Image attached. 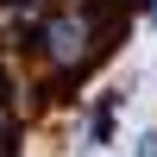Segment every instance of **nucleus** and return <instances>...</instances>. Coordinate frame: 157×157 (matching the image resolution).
Listing matches in <instances>:
<instances>
[{
	"mask_svg": "<svg viewBox=\"0 0 157 157\" xmlns=\"http://www.w3.org/2000/svg\"><path fill=\"white\" fill-rule=\"evenodd\" d=\"M38 50H44L57 69L88 63V19H82V13H50V19L38 25Z\"/></svg>",
	"mask_w": 157,
	"mask_h": 157,
	"instance_id": "1",
	"label": "nucleus"
},
{
	"mask_svg": "<svg viewBox=\"0 0 157 157\" xmlns=\"http://www.w3.org/2000/svg\"><path fill=\"white\" fill-rule=\"evenodd\" d=\"M13 6H19V0H13Z\"/></svg>",
	"mask_w": 157,
	"mask_h": 157,
	"instance_id": "4",
	"label": "nucleus"
},
{
	"mask_svg": "<svg viewBox=\"0 0 157 157\" xmlns=\"http://www.w3.org/2000/svg\"><path fill=\"white\" fill-rule=\"evenodd\" d=\"M113 126H120V94H107L88 120V145H113Z\"/></svg>",
	"mask_w": 157,
	"mask_h": 157,
	"instance_id": "2",
	"label": "nucleus"
},
{
	"mask_svg": "<svg viewBox=\"0 0 157 157\" xmlns=\"http://www.w3.org/2000/svg\"><path fill=\"white\" fill-rule=\"evenodd\" d=\"M132 157H157V126H151V132H138V145H132Z\"/></svg>",
	"mask_w": 157,
	"mask_h": 157,
	"instance_id": "3",
	"label": "nucleus"
}]
</instances>
